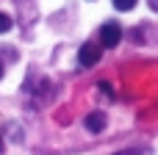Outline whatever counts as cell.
I'll list each match as a JSON object with an SVG mask.
<instances>
[{
  "label": "cell",
  "mask_w": 158,
  "mask_h": 155,
  "mask_svg": "<svg viewBox=\"0 0 158 155\" xmlns=\"http://www.w3.org/2000/svg\"><path fill=\"white\" fill-rule=\"evenodd\" d=\"M6 31H11V17L0 11V33H6Z\"/></svg>",
  "instance_id": "277c9868"
},
{
  "label": "cell",
  "mask_w": 158,
  "mask_h": 155,
  "mask_svg": "<svg viewBox=\"0 0 158 155\" xmlns=\"http://www.w3.org/2000/svg\"><path fill=\"white\" fill-rule=\"evenodd\" d=\"M100 55H103V50H100L94 42H86V44L78 50V61H81L83 67H94V64L100 61Z\"/></svg>",
  "instance_id": "7a4b0ae2"
},
{
  "label": "cell",
  "mask_w": 158,
  "mask_h": 155,
  "mask_svg": "<svg viewBox=\"0 0 158 155\" xmlns=\"http://www.w3.org/2000/svg\"><path fill=\"white\" fill-rule=\"evenodd\" d=\"M114 6H117L119 11H128V8H133V6H136V0H114Z\"/></svg>",
  "instance_id": "5b68a950"
},
{
  "label": "cell",
  "mask_w": 158,
  "mask_h": 155,
  "mask_svg": "<svg viewBox=\"0 0 158 155\" xmlns=\"http://www.w3.org/2000/svg\"><path fill=\"white\" fill-rule=\"evenodd\" d=\"M150 8H153V11H158V0H150Z\"/></svg>",
  "instance_id": "52a82bcc"
},
{
  "label": "cell",
  "mask_w": 158,
  "mask_h": 155,
  "mask_svg": "<svg viewBox=\"0 0 158 155\" xmlns=\"http://www.w3.org/2000/svg\"><path fill=\"white\" fill-rule=\"evenodd\" d=\"M114 155H133L131 150H122V153H114Z\"/></svg>",
  "instance_id": "ba28073f"
},
{
  "label": "cell",
  "mask_w": 158,
  "mask_h": 155,
  "mask_svg": "<svg viewBox=\"0 0 158 155\" xmlns=\"http://www.w3.org/2000/svg\"><path fill=\"white\" fill-rule=\"evenodd\" d=\"M100 89H103V92H106V94H108V97H111V94H114V92H111V86H108V83H106V80H103V83H100Z\"/></svg>",
  "instance_id": "8992f818"
},
{
  "label": "cell",
  "mask_w": 158,
  "mask_h": 155,
  "mask_svg": "<svg viewBox=\"0 0 158 155\" xmlns=\"http://www.w3.org/2000/svg\"><path fill=\"white\" fill-rule=\"evenodd\" d=\"M86 130H89V133H103V130H106V114L92 111V114L86 116Z\"/></svg>",
  "instance_id": "3957f363"
},
{
  "label": "cell",
  "mask_w": 158,
  "mask_h": 155,
  "mask_svg": "<svg viewBox=\"0 0 158 155\" xmlns=\"http://www.w3.org/2000/svg\"><path fill=\"white\" fill-rule=\"evenodd\" d=\"M0 78H3V67H0Z\"/></svg>",
  "instance_id": "9c48e42d"
},
{
  "label": "cell",
  "mask_w": 158,
  "mask_h": 155,
  "mask_svg": "<svg viewBox=\"0 0 158 155\" xmlns=\"http://www.w3.org/2000/svg\"><path fill=\"white\" fill-rule=\"evenodd\" d=\"M119 39H122L119 22H106V25L100 28V44H103V47H117Z\"/></svg>",
  "instance_id": "6da1fadb"
},
{
  "label": "cell",
  "mask_w": 158,
  "mask_h": 155,
  "mask_svg": "<svg viewBox=\"0 0 158 155\" xmlns=\"http://www.w3.org/2000/svg\"><path fill=\"white\" fill-rule=\"evenodd\" d=\"M0 150H3V139H0Z\"/></svg>",
  "instance_id": "30bf717a"
}]
</instances>
